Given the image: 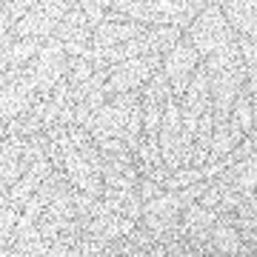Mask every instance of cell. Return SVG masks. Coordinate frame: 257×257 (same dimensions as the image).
<instances>
[{"mask_svg":"<svg viewBox=\"0 0 257 257\" xmlns=\"http://www.w3.org/2000/svg\"><path fill=\"white\" fill-rule=\"evenodd\" d=\"M243 138L246 135L237 128V123H231V120L217 123L214 132H211V146H209V160H206V166H214L217 160H223V157L229 155V152H234Z\"/></svg>","mask_w":257,"mask_h":257,"instance_id":"2e32d148","label":"cell"},{"mask_svg":"<svg viewBox=\"0 0 257 257\" xmlns=\"http://www.w3.org/2000/svg\"><path fill=\"white\" fill-rule=\"evenodd\" d=\"M80 9H83V18L89 23V29H97L106 20L109 15V0H80Z\"/></svg>","mask_w":257,"mask_h":257,"instance_id":"d6986e66","label":"cell"},{"mask_svg":"<svg viewBox=\"0 0 257 257\" xmlns=\"http://www.w3.org/2000/svg\"><path fill=\"white\" fill-rule=\"evenodd\" d=\"M160 63H163V55H146V57H135V60L111 66L109 74H106V83H103L106 97L126 94V92H140L160 72Z\"/></svg>","mask_w":257,"mask_h":257,"instance_id":"277c9868","label":"cell"},{"mask_svg":"<svg viewBox=\"0 0 257 257\" xmlns=\"http://www.w3.org/2000/svg\"><path fill=\"white\" fill-rule=\"evenodd\" d=\"M223 18L237 37H257V3L254 0H217Z\"/></svg>","mask_w":257,"mask_h":257,"instance_id":"4fadbf2b","label":"cell"},{"mask_svg":"<svg viewBox=\"0 0 257 257\" xmlns=\"http://www.w3.org/2000/svg\"><path fill=\"white\" fill-rule=\"evenodd\" d=\"M200 55L194 52V46L180 37L175 46L169 49L163 55V63H160V72L166 74V80H169V89L175 94L177 100L183 97V92L189 89V83H192V74L197 72V66H200Z\"/></svg>","mask_w":257,"mask_h":257,"instance_id":"8992f818","label":"cell"},{"mask_svg":"<svg viewBox=\"0 0 257 257\" xmlns=\"http://www.w3.org/2000/svg\"><path fill=\"white\" fill-rule=\"evenodd\" d=\"M23 152H26V140L18 135H9L0 146V194L9 192L12 186L18 183L26 166H23Z\"/></svg>","mask_w":257,"mask_h":257,"instance_id":"7c38bea8","label":"cell"},{"mask_svg":"<svg viewBox=\"0 0 257 257\" xmlns=\"http://www.w3.org/2000/svg\"><path fill=\"white\" fill-rule=\"evenodd\" d=\"M74 220H77V211H74V189L66 183L63 189L52 197V203L43 209V214L37 217V231H40V237L55 240L57 234L66 231Z\"/></svg>","mask_w":257,"mask_h":257,"instance_id":"30bf717a","label":"cell"},{"mask_svg":"<svg viewBox=\"0 0 257 257\" xmlns=\"http://www.w3.org/2000/svg\"><path fill=\"white\" fill-rule=\"evenodd\" d=\"M183 37L194 46V52L200 55V60H206V57L217 55V52H223V49H229L237 43V35L229 29L220 6H217V0H209L206 3V9L189 23Z\"/></svg>","mask_w":257,"mask_h":257,"instance_id":"7a4b0ae2","label":"cell"},{"mask_svg":"<svg viewBox=\"0 0 257 257\" xmlns=\"http://www.w3.org/2000/svg\"><path fill=\"white\" fill-rule=\"evenodd\" d=\"M200 180H206L203 177V169H175L172 175L163 180V192H180V189H189V186L200 183Z\"/></svg>","mask_w":257,"mask_h":257,"instance_id":"ac0fdd59","label":"cell"},{"mask_svg":"<svg viewBox=\"0 0 257 257\" xmlns=\"http://www.w3.org/2000/svg\"><path fill=\"white\" fill-rule=\"evenodd\" d=\"M143 32H146V26H140L135 20H126V18H120V15H114V12H109L106 20L92 32V57L123 46V43L135 40V37L143 35Z\"/></svg>","mask_w":257,"mask_h":257,"instance_id":"8fae6325","label":"cell"},{"mask_svg":"<svg viewBox=\"0 0 257 257\" xmlns=\"http://www.w3.org/2000/svg\"><path fill=\"white\" fill-rule=\"evenodd\" d=\"M72 6V0H35V6L26 12V18L15 23L12 32L23 37H37V40H52L55 29L60 26V20L66 18V12Z\"/></svg>","mask_w":257,"mask_h":257,"instance_id":"5b68a950","label":"cell"},{"mask_svg":"<svg viewBox=\"0 0 257 257\" xmlns=\"http://www.w3.org/2000/svg\"><path fill=\"white\" fill-rule=\"evenodd\" d=\"M138 194H140V200L143 203H149V200H155V197H160L163 189H160L157 183H152V180H143V177H140L138 180Z\"/></svg>","mask_w":257,"mask_h":257,"instance_id":"ffe728a7","label":"cell"},{"mask_svg":"<svg viewBox=\"0 0 257 257\" xmlns=\"http://www.w3.org/2000/svg\"><path fill=\"white\" fill-rule=\"evenodd\" d=\"M220 183H226V189L234 194H254V183H257V155L246 157V160H237L231 163L229 169H223L217 175Z\"/></svg>","mask_w":257,"mask_h":257,"instance_id":"9a60e30c","label":"cell"},{"mask_svg":"<svg viewBox=\"0 0 257 257\" xmlns=\"http://www.w3.org/2000/svg\"><path fill=\"white\" fill-rule=\"evenodd\" d=\"M29 69L37 80L40 97H49L57 89V83L66 80V74H69V55L57 40H46L43 49L37 52V57L29 63Z\"/></svg>","mask_w":257,"mask_h":257,"instance_id":"52a82bcc","label":"cell"},{"mask_svg":"<svg viewBox=\"0 0 257 257\" xmlns=\"http://www.w3.org/2000/svg\"><path fill=\"white\" fill-rule=\"evenodd\" d=\"M209 0H109V12L146 29L172 26L186 32Z\"/></svg>","mask_w":257,"mask_h":257,"instance_id":"6da1fadb","label":"cell"},{"mask_svg":"<svg viewBox=\"0 0 257 257\" xmlns=\"http://www.w3.org/2000/svg\"><path fill=\"white\" fill-rule=\"evenodd\" d=\"M37 100H40L37 80H35V74H32V69H29V63H26L23 74H20L12 86H6V89L0 92V123L9 126L12 120H18L20 114H26Z\"/></svg>","mask_w":257,"mask_h":257,"instance_id":"9c48e42d","label":"cell"},{"mask_svg":"<svg viewBox=\"0 0 257 257\" xmlns=\"http://www.w3.org/2000/svg\"><path fill=\"white\" fill-rule=\"evenodd\" d=\"M231 123H237V128L243 135H257V109H254V94L248 92L246 86L240 89V94L234 97L231 103V114H229Z\"/></svg>","mask_w":257,"mask_h":257,"instance_id":"e0dca14e","label":"cell"},{"mask_svg":"<svg viewBox=\"0 0 257 257\" xmlns=\"http://www.w3.org/2000/svg\"><path fill=\"white\" fill-rule=\"evenodd\" d=\"M214 220H217V214L211 209H203L200 203H192V206H186L183 214H180V234H183L186 240H194V243H209V231L211 226H214Z\"/></svg>","mask_w":257,"mask_h":257,"instance_id":"5bb4252c","label":"cell"},{"mask_svg":"<svg viewBox=\"0 0 257 257\" xmlns=\"http://www.w3.org/2000/svg\"><path fill=\"white\" fill-rule=\"evenodd\" d=\"M9 138V132H6V126H3V123H0V146H3V140Z\"/></svg>","mask_w":257,"mask_h":257,"instance_id":"44dd1931","label":"cell"},{"mask_svg":"<svg viewBox=\"0 0 257 257\" xmlns=\"http://www.w3.org/2000/svg\"><path fill=\"white\" fill-rule=\"evenodd\" d=\"M140 109V92H126V94H114L100 106V111L86 123V132L94 138H117L123 140L132 114Z\"/></svg>","mask_w":257,"mask_h":257,"instance_id":"3957f363","label":"cell"},{"mask_svg":"<svg viewBox=\"0 0 257 257\" xmlns=\"http://www.w3.org/2000/svg\"><path fill=\"white\" fill-rule=\"evenodd\" d=\"M52 40H57L66 49L69 57H86V60H92V29H89V23L83 18L80 0H72V6L66 12V18L60 20V26L55 29Z\"/></svg>","mask_w":257,"mask_h":257,"instance_id":"ba28073f","label":"cell"}]
</instances>
